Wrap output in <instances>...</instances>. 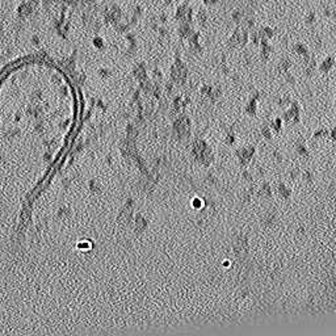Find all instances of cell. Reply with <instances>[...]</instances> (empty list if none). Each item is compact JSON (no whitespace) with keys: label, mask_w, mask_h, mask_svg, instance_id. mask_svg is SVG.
<instances>
[{"label":"cell","mask_w":336,"mask_h":336,"mask_svg":"<svg viewBox=\"0 0 336 336\" xmlns=\"http://www.w3.org/2000/svg\"><path fill=\"white\" fill-rule=\"evenodd\" d=\"M58 2H63V3H84V2H90V0H58Z\"/></svg>","instance_id":"2"},{"label":"cell","mask_w":336,"mask_h":336,"mask_svg":"<svg viewBox=\"0 0 336 336\" xmlns=\"http://www.w3.org/2000/svg\"><path fill=\"white\" fill-rule=\"evenodd\" d=\"M211 6L221 7L223 9L231 11H247V9L255 8L261 0H205Z\"/></svg>","instance_id":"1"}]
</instances>
